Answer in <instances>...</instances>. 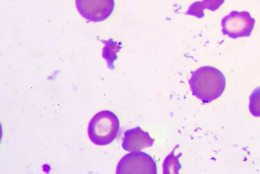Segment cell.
<instances>
[{"label": "cell", "instance_id": "1", "mask_svg": "<svg viewBox=\"0 0 260 174\" xmlns=\"http://www.w3.org/2000/svg\"><path fill=\"white\" fill-rule=\"evenodd\" d=\"M192 94L204 103H209L223 93L226 80L223 73L211 66H204L191 72L188 81Z\"/></svg>", "mask_w": 260, "mask_h": 174}, {"label": "cell", "instance_id": "2", "mask_svg": "<svg viewBox=\"0 0 260 174\" xmlns=\"http://www.w3.org/2000/svg\"><path fill=\"white\" fill-rule=\"evenodd\" d=\"M120 122L117 115L110 110L96 113L89 121L88 134L90 141L99 146L111 143L117 137Z\"/></svg>", "mask_w": 260, "mask_h": 174}, {"label": "cell", "instance_id": "3", "mask_svg": "<svg viewBox=\"0 0 260 174\" xmlns=\"http://www.w3.org/2000/svg\"><path fill=\"white\" fill-rule=\"evenodd\" d=\"M157 165L153 158L142 152H130L119 161L117 174H156Z\"/></svg>", "mask_w": 260, "mask_h": 174}, {"label": "cell", "instance_id": "4", "mask_svg": "<svg viewBox=\"0 0 260 174\" xmlns=\"http://www.w3.org/2000/svg\"><path fill=\"white\" fill-rule=\"evenodd\" d=\"M255 22L248 12L233 11L222 19V31L232 39L249 37Z\"/></svg>", "mask_w": 260, "mask_h": 174}, {"label": "cell", "instance_id": "5", "mask_svg": "<svg viewBox=\"0 0 260 174\" xmlns=\"http://www.w3.org/2000/svg\"><path fill=\"white\" fill-rule=\"evenodd\" d=\"M79 13L89 21L97 22L104 21L112 14L114 0H76Z\"/></svg>", "mask_w": 260, "mask_h": 174}, {"label": "cell", "instance_id": "6", "mask_svg": "<svg viewBox=\"0 0 260 174\" xmlns=\"http://www.w3.org/2000/svg\"><path fill=\"white\" fill-rule=\"evenodd\" d=\"M154 138L150 137L148 132L140 127L131 128L124 132L122 138V148L129 152H136L153 146Z\"/></svg>", "mask_w": 260, "mask_h": 174}, {"label": "cell", "instance_id": "7", "mask_svg": "<svg viewBox=\"0 0 260 174\" xmlns=\"http://www.w3.org/2000/svg\"><path fill=\"white\" fill-rule=\"evenodd\" d=\"M105 44L103 48L102 56L106 60L108 67L110 69H114V61L117 59V53L122 48L121 42L114 41L111 38L108 40H100L97 38Z\"/></svg>", "mask_w": 260, "mask_h": 174}, {"label": "cell", "instance_id": "8", "mask_svg": "<svg viewBox=\"0 0 260 174\" xmlns=\"http://www.w3.org/2000/svg\"><path fill=\"white\" fill-rule=\"evenodd\" d=\"M179 146L177 145L172 151L165 158L162 164L164 174H178L181 168V164L179 161V158L182 153H180L175 155V150Z\"/></svg>", "mask_w": 260, "mask_h": 174}, {"label": "cell", "instance_id": "9", "mask_svg": "<svg viewBox=\"0 0 260 174\" xmlns=\"http://www.w3.org/2000/svg\"><path fill=\"white\" fill-rule=\"evenodd\" d=\"M249 109L255 117H260V86L255 89L249 98Z\"/></svg>", "mask_w": 260, "mask_h": 174}, {"label": "cell", "instance_id": "10", "mask_svg": "<svg viewBox=\"0 0 260 174\" xmlns=\"http://www.w3.org/2000/svg\"><path fill=\"white\" fill-rule=\"evenodd\" d=\"M205 9L202 1H197L192 3L185 13L186 15L194 16L198 18H202L205 16Z\"/></svg>", "mask_w": 260, "mask_h": 174}, {"label": "cell", "instance_id": "11", "mask_svg": "<svg viewBox=\"0 0 260 174\" xmlns=\"http://www.w3.org/2000/svg\"><path fill=\"white\" fill-rule=\"evenodd\" d=\"M225 0H203L202 1L205 9L215 11L224 3Z\"/></svg>", "mask_w": 260, "mask_h": 174}]
</instances>
